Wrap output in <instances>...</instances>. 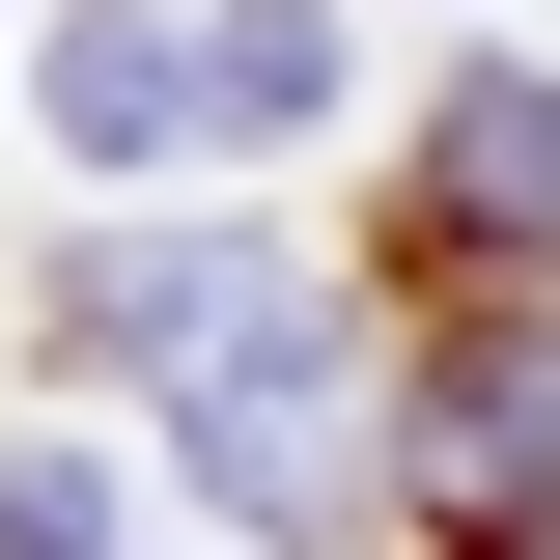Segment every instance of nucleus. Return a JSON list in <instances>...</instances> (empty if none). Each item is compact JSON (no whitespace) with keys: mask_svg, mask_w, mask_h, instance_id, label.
Instances as JSON below:
<instances>
[{"mask_svg":"<svg viewBox=\"0 0 560 560\" xmlns=\"http://www.w3.org/2000/svg\"><path fill=\"white\" fill-rule=\"evenodd\" d=\"M393 477L448 504V533H533V504H560V337H477L448 393L393 420Z\"/></svg>","mask_w":560,"mask_h":560,"instance_id":"3","label":"nucleus"},{"mask_svg":"<svg viewBox=\"0 0 560 560\" xmlns=\"http://www.w3.org/2000/svg\"><path fill=\"white\" fill-rule=\"evenodd\" d=\"M420 224H448V253L560 224V84H533V57H477V84H448V140H420Z\"/></svg>","mask_w":560,"mask_h":560,"instance_id":"4","label":"nucleus"},{"mask_svg":"<svg viewBox=\"0 0 560 560\" xmlns=\"http://www.w3.org/2000/svg\"><path fill=\"white\" fill-rule=\"evenodd\" d=\"M84 364H113V393H168L197 504H253V533H337V504L393 477V420H364V364H337V280L253 253V224L84 253Z\"/></svg>","mask_w":560,"mask_h":560,"instance_id":"1","label":"nucleus"},{"mask_svg":"<svg viewBox=\"0 0 560 560\" xmlns=\"http://www.w3.org/2000/svg\"><path fill=\"white\" fill-rule=\"evenodd\" d=\"M0 560H113V448H0Z\"/></svg>","mask_w":560,"mask_h":560,"instance_id":"5","label":"nucleus"},{"mask_svg":"<svg viewBox=\"0 0 560 560\" xmlns=\"http://www.w3.org/2000/svg\"><path fill=\"white\" fill-rule=\"evenodd\" d=\"M308 113H337V28H308V0H84V28H57V140H84V168L308 140Z\"/></svg>","mask_w":560,"mask_h":560,"instance_id":"2","label":"nucleus"}]
</instances>
